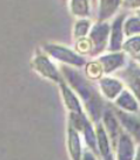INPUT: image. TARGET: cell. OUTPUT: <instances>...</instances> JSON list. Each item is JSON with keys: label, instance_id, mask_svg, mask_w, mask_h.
<instances>
[{"label": "cell", "instance_id": "obj_1", "mask_svg": "<svg viewBox=\"0 0 140 160\" xmlns=\"http://www.w3.org/2000/svg\"><path fill=\"white\" fill-rule=\"evenodd\" d=\"M60 73L61 75H64L62 80L70 86L71 90L85 102L91 118L94 121H98L101 115V99L99 93L94 90L93 85L72 66L64 65L60 70Z\"/></svg>", "mask_w": 140, "mask_h": 160}, {"label": "cell", "instance_id": "obj_16", "mask_svg": "<svg viewBox=\"0 0 140 160\" xmlns=\"http://www.w3.org/2000/svg\"><path fill=\"white\" fill-rule=\"evenodd\" d=\"M104 122L106 124V128L110 134L112 141L114 142V140L119 137V122L115 114L111 110H106L104 113Z\"/></svg>", "mask_w": 140, "mask_h": 160}, {"label": "cell", "instance_id": "obj_6", "mask_svg": "<svg viewBox=\"0 0 140 160\" xmlns=\"http://www.w3.org/2000/svg\"><path fill=\"white\" fill-rule=\"evenodd\" d=\"M114 113L118 119V122H120L128 133L134 135L140 141V115H138L137 113L124 112L121 110H115Z\"/></svg>", "mask_w": 140, "mask_h": 160}, {"label": "cell", "instance_id": "obj_27", "mask_svg": "<svg viewBox=\"0 0 140 160\" xmlns=\"http://www.w3.org/2000/svg\"><path fill=\"white\" fill-rule=\"evenodd\" d=\"M137 59H138V61H139V62H140V53H139V54H138V55H137Z\"/></svg>", "mask_w": 140, "mask_h": 160}, {"label": "cell", "instance_id": "obj_12", "mask_svg": "<svg viewBox=\"0 0 140 160\" xmlns=\"http://www.w3.org/2000/svg\"><path fill=\"white\" fill-rule=\"evenodd\" d=\"M67 147L72 160H81V142L78 131H75L72 126L67 128Z\"/></svg>", "mask_w": 140, "mask_h": 160}, {"label": "cell", "instance_id": "obj_5", "mask_svg": "<svg viewBox=\"0 0 140 160\" xmlns=\"http://www.w3.org/2000/svg\"><path fill=\"white\" fill-rule=\"evenodd\" d=\"M121 79L130 87L131 93H133L135 99L140 101V66L134 61L128 62L127 67L120 72Z\"/></svg>", "mask_w": 140, "mask_h": 160}, {"label": "cell", "instance_id": "obj_23", "mask_svg": "<svg viewBox=\"0 0 140 160\" xmlns=\"http://www.w3.org/2000/svg\"><path fill=\"white\" fill-rule=\"evenodd\" d=\"M75 47H77V51L79 53H91L92 51V44H91L90 39H86V38H82V39H79L75 44Z\"/></svg>", "mask_w": 140, "mask_h": 160}, {"label": "cell", "instance_id": "obj_15", "mask_svg": "<svg viewBox=\"0 0 140 160\" xmlns=\"http://www.w3.org/2000/svg\"><path fill=\"white\" fill-rule=\"evenodd\" d=\"M71 13L80 19H85L91 14L90 0H68Z\"/></svg>", "mask_w": 140, "mask_h": 160}, {"label": "cell", "instance_id": "obj_26", "mask_svg": "<svg viewBox=\"0 0 140 160\" xmlns=\"http://www.w3.org/2000/svg\"><path fill=\"white\" fill-rule=\"evenodd\" d=\"M135 160H140V146L138 147V151H137V157H135Z\"/></svg>", "mask_w": 140, "mask_h": 160}, {"label": "cell", "instance_id": "obj_18", "mask_svg": "<svg viewBox=\"0 0 140 160\" xmlns=\"http://www.w3.org/2000/svg\"><path fill=\"white\" fill-rule=\"evenodd\" d=\"M124 34L127 37H135L140 35V18L138 15H132L124 21L122 24Z\"/></svg>", "mask_w": 140, "mask_h": 160}, {"label": "cell", "instance_id": "obj_9", "mask_svg": "<svg viewBox=\"0 0 140 160\" xmlns=\"http://www.w3.org/2000/svg\"><path fill=\"white\" fill-rule=\"evenodd\" d=\"M124 18L125 15H119L117 19L113 21L112 27H111V38L108 50L112 52H119L122 42H124V31H122V24H124Z\"/></svg>", "mask_w": 140, "mask_h": 160}, {"label": "cell", "instance_id": "obj_25", "mask_svg": "<svg viewBox=\"0 0 140 160\" xmlns=\"http://www.w3.org/2000/svg\"><path fill=\"white\" fill-rule=\"evenodd\" d=\"M81 160H95L94 155L93 153H91V152H86L85 154H84V158Z\"/></svg>", "mask_w": 140, "mask_h": 160}, {"label": "cell", "instance_id": "obj_24", "mask_svg": "<svg viewBox=\"0 0 140 160\" xmlns=\"http://www.w3.org/2000/svg\"><path fill=\"white\" fill-rule=\"evenodd\" d=\"M121 4L126 8H140V0H122Z\"/></svg>", "mask_w": 140, "mask_h": 160}, {"label": "cell", "instance_id": "obj_13", "mask_svg": "<svg viewBox=\"0 0 140 160\" xmlns=\"http://www.w3.org/2000/svg\"><path fill=\"white\" fill-rule=\"evenodd\" d=\"M121 2L122 0H100L99 12H98L99 21H105L106 19L111 18L119 8Z\"/></svg>", "mask_w": 140, "mask_h": 160}, {"label": "cell", "instance_id": "obj_14", "mask_svg": "<svg viewBox=\"0 0 140 160\" xmlns=\"http://www.w3.org/2000/svg\"><path fill=\"white\" fill-rule=\"evenodd\" d=\"M133 159V142L128 134H120L118 145V160Z\"/></svg>", "mask_w": 140, "mask_h": 160}, {"label": "cell", "instance_id": "obj_4", "mask_svg": "<svg viewBox=\"0 0 140 160\" xmlns=\"http://www.w3.org/2000/svg\"><path fill=\"white\" fill-rule=\"evenodd\" d=\"M111 27L106 21H98L92 26L90 31V41L92 44L93 53H99L105 48L108 41Z\"/></svg>", "mask_w": 140, "mask_h": 160}, {"label": "cell", "instance_id": "obj_7", "mask_svg": "<svg viewBox=\"0 0 140 160\" xmlns=\"http://www.w3.org/2000/svg\"><path fill=\"white\" fill-rule=\"evenodd\" d=\"M97 61L101 66L102 72L106 74H110V73H113L114 71H117L120 67H122L124 62H125V54L121 53V52H113L111 54L100 57Z\"/></svg>", "mask_w": 140, "mask_h": 160}, {"label": "cell", "instance_id": "obj_29", "mask_svg": "<svg viewBox=\"0 0 140 160\" xmlns=\"http://www.w3.org/2000/svg\"><path fill=\"white\" fill-rule=\"evenodd\" d=\"M61 1H68V0H61Z\"/></svg>", "mask_w": 140, "mask_h": 160}, {"label": "cell", "instance_id": "obj_8", "mask_svg": "<svg viewBox=\"0 0 140 160\" xmlns=\"http://www.w3.org/2000/svg\"><path fill=\"white\" fill-rule=\"evenodd\" d=\"M59 87L60 91H61L64 102H65L67 110L70 111V113H84L82 107H81V102H80L78 95L71 90V87L66 84L64 80L61 82H59Z\"/></svg>", "mask_w": 140, "mask_h": 160}, {"label": "cell", "instance_id": "obj_11", "mask_svg": "<svg viewBox=\"0 0 140 160\" xmlns=\"http://www.w3.org/2000/svg\"><path fill=\"white\" fill-rule=\"evenodd\" d=\"M115 105L117 107L121 108L124 112L128 113H137L139 111V105H138V100L135 99V97L130 91H121L117 99H115Z\"/></svg>", "mask_w": 140, "mask_h": 160}, {"label": "cell", "instance_id": "obj_10", "mask_svg": "<svg viewBox=\"0 0 140 160\" xmlns=\"http://www.w3.org/2000/svg\"><path fill=\"white\" fill-rule=\"evenodd\" d=\"M99 87L101 93L105 95L107 99L115 100L117 97L121 93L122 91V82L114 78H101L99 81Z\"/></svg>", "mask_w": 140, "mask_h": 160}, {"label": "cell", "instance_id": "obj_17", "mask_svg": "<svg viewBox=\"0 0 140 160\" xmlns=\"http://www.w3.org/2000/svg\"><path fill=\"white\" fill-rule=\"evenodd\" d=\"M97 138H98V146H99V150L101 155L106 158L110 155V142L107 139V133L105 132V128L102 127V125L98 122L97 124Z\"/></svg>", "mask_w": 140, "mask_h": 160}, {"label": "cell", "instance_id": "obj_28", "mask_svg": "<svg viewBox=\"0 0 140 160\" xmlns=\"http://www.w3.org/2000/svg\"><path fill=\"white\" fill-rule=\"evenodd\" d=\"M138 17H139V18H140V12H139V13H138Z\"/></svg>", "mask_w": 140, "mask_h": 160}, {"label": "cell", "instance_id": "obj_2", "mask_svg": "<svg viewBox=\"0 0 140 160\" xmlns=\"http://www.w3.org/2000/svg\"><path fill=\"white\" fill-rule=\"evenodd\" d=\"M42 50H44V53H46L50 58L60 61L61 64H65L67 66L81 67L82 65H85V59L77 52L72 51L66 46L48 42V44L44 45Z\"/></svg>", "mask_w": 140, "mask_h": 160}, {"label": "cell", "instance_id": "obj_3", "mask_svg": "<svg viewBox=\"0 0 140 160\" xmlns=\"http://www.w3.org/2000/svg\"><path fill=\"white\" fill-rule=\"evenodd\" d=\"M32 67L38 74L45 79H48L57 84L62 81V75L60 73V71L46 53L38 52L32 60Z\"/></svg>", "mask_w": 140, "mask_h": 160}, {"label": "cell", "instance_id": "obj_22", "mask_svg": "<svg viewBox=\"0 0 140 160\" xmlns=\"http://www.w3.org/2000/svg\"><path fill=\"white\" fill-rule=\"evenodd\" d=\"M84 133H85V138H86V141H87V144L90 146L92 151L95 152L97 151V138H95V134L94 132H93V128H92V125H91V122L87 120V122L85 124L84 126Z\"/></svg>", "mask_w": 140, "mask_h": 160}, {"label": "cell", "instance_id": "obj_21", "mask_svg": "<svg viewBox=\"0 0 140 160\" xmlns=\"http://www.w3.org/2000/svg\"><path fill=\"white\" fill-rule=\"evenodd\" d=\"M102 68L98 61H92L90 62L87 67H86V74L90 79L94 80V79H100L101 75H102Z\"/></svg>", "mask_w": 140, "mask_h": 160}, {"label": "cell", "instance_id": "obj_19", "mask_svg": "<svg viewBox=\"0 0 140 160\" xmlns=\"http://www.w3.org/2000/svg\"><path fill=\"white\" fill-rule=\"evenodd\" d=\"M91 22L87 19H79L74 24V30H73V37L74 39L79 40L85 38L86 35L90 33Z\"/></svg>", "mask_w": 140, "mask_h": 160}, {"label": "cell", "instance_id": "obj_20", "mask_svg": "<svg viewBox=\"0 0 140 160\" xmlns=\"http://www.w3.org/2000/svg\"><path fill=\"white\" fill-rule=\"evenodd\" d=\"M121 48H124L125 52L132 55H138L140 53V35L131 37L128 40L122 42Z\"/></svg>", "mask_w": 140, "mask_h": 160}]
</instances>
